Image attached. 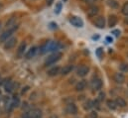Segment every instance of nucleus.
Wrapping results in <instances>:
<instances>
[{"label":"nucleus","mask_w":128,"mask_h":118,"mask_svg":"<svg viewBox=\"0 0 128 118\" xmlns=\"http://www.w3.org/2000/svg\"><path fill=\"white\" fill-rule=\"evenodd\" d=\"M61 44L59 42H56V41H48L46 44H44L41 48H40V52L42 54H45L47 52H58L60 49H61Z\"/></svg>","instance_id":"obj_1"},{"label":"nucleus","mask_w":128,"mask_h":118,"mask_svg":"<svg viewBox=\"0 0 128 118\" xmlns=\"http://www.w3.org/2000/svg\"><path fill=\"white\" fill-rule=\"evenodd\" d=\"M42 117V110L39 108H33L29 111H26L22 114L21 118H41Z\"/></svg>","instance_id":"obj_2"},{"label":"nucleus","mask_w":128,"mask_h":118,"mask_svg":"<svg viewBox=\"0 0 128 118\" xmlns=\"http://www.w3.org/2000/svg\"><path fill=\"white\" fill-rule=\"evenodd\" d=\"M17 29H18V25H16L15 27H13V28H11V29H7V30H5L4 32H2V33L0 34V43H5L8 39H10L11 36H12V34H13Z\"/></svg>","instance_id":"obj_3"},{"label":"nucleus","mask_w":128,"mask_h":118,"mask_svg":"<svg viewBox=\"0 0 128 118\" xmlns=\"http://www.w3.org/2000/svg\"><path fill=\"white\" fill-rule=\"evenodd\" d=\"M62 58V53L60 52H56V53H53L52 55H50L46 60H45V66H51V64H56L58 60H60Z\"/></svg>","instance_id":"obj_4"},{"label":"nucleus","mask_w":128,"mask_h":118,"mask_svg":"<svg viewBox=\"0 0 128 118\" xmlns=\"http://www.w3.org/2000/svg\"><path fill=\"white\" fill-rule=\"evenodd\" d=\"M70 23L72 26L78 27V28H82L84 26V21L80 17H78V16H72L70 18Z\"/></svg>","instance_id":"obj_5"},{"label":"nucleus","mask_w":128,"mask_h":118,"mask_svg":"<svg viewBox=\"0 0 128 118\" xmlns=\"http://www.w3.org/2000/svg\"><path fill=\"white\" fill-rule=\"evenodd\" d=\"M16 42H17V39L14 38V37H11L10 39H8V40L4 43V49H5V50H11L12 48L15 47Z\"/></svg>","instance_id":"obj_6"},{"label":"nucleus","mask_w":128,"mask_h":118,"mask_svg":"<svg viewBox=\"0 0 128 118\" xmlns=\"http://www.w3.org/2000/svg\"><path fill=\"white\" fill-rule=\"evenodd\" d=\"M88 72H90V68H88V66L82 64V66H78V70H76V74H78V76L84 78V76H86L88 74Z\"/></svg>","instance_id":"obj_7"},{"label":"nucleus","mask_w":128,"mask_h":118,"mask_svg":"<svg viewBox=\"0 0 128 118\" xmlns=\"http://www.w3.org/2000/svg\"><path fill=\"white\" fill-rule=\"evenodd\" d=\"M15 88H16V84H15L13 80H11L10 78H9V80L5 82V84H4V89H5L6 92H13Z\"/></svg>","instance_id":"obj_8"},{"label":"nucleus","mask_w":128,"mask_h":118,"mask_svg":"<svg viewBox=\"0 0 128 118\" xmlns=\"http://www.w3.org/2000/svg\"><path fill=\"white\" fill-rule=\"evenodd\" d=\"M94 25L98 29H103L105 27V19L102 16H98L96 17L94 20Z\"/></svg>","instance_id":"obj_9"},{"label":"nucleus","mask_w":128,"mask_h":118,"mask_svg":"<svg viewBox=\"0 0 128 118\" xmlns=\"http://www.w3.org/2000/svg\"><path fill=\"white\" fill-rule=\"evenodd\" d=\"M66 112L68 114H72V115L76 114V113H78V107H76V105L74 104V103L68 104V105L66 106Z\"/></svg>","instance_id":"obj_10"},{"label":"nucleus","mask_w":128,"mask_h":118,"mask_svg":"<svg viewBox=\"0 0 128 118\" xmlns=\"http://www.w3.org/2000/svg\"><path fill=\"white\" fill-rule=\"evenodd\" d=\"M92 88L94 90H99L102 88V80L99 78H96L92 82Z\"/></svg>","instance_id":"obj_11"},{"label":"nucleus","mask_w":128,"mask_h":118,"mask_svg":"<svg viewBox=\"0 0 128 118\" xmlns=\"http://www.w3.org/2000/svg\"><path fill=\"white\" fill-rule=\"evenodd\" d=\"M98 12H99V8H98L97 6H96V5H94V6L90 7V9L88 10V16L90 18L96 17V15L98 14Z\"/></svg>","instance_id":"obj_12"},{"label":"nucleus","mask_w":128,"mask_h":118,"mask_svg":"<svg viewBox=\"0 0 128 118\" xmlns=\"http://www.w3.org/2000/svg\"><path fill=\"white\" fill-rule=\"evenodd\" d=\"M113 80H114V82L116 84H123L125 82V76L123 74H121V72H116V74H114Z\"/></svg>","instance_id":"obj_13"},{"label":"nucleus","mask_w":128,"mask_h":118,"mask_svg":"<svg viewBox=\"0 0 128 118\" xmlns=\"http://www.w3.org/2000/svg\"><path fill=\"white\" fill-rule=\"evenodd\" d=\"M60 72H61V68L59 66H53L52 68H50L48 70V76H56Z\"/></svg>","instance_id":"obj_14"},{"label":"nucleus","mask_w":128,"mask_h":118,"mask_svg":"<svg viewBox=\"0 0 128 118\" xmlns=\"http://www.w3.org/2000/svg\"><path fill=\"white\" fill-rule=\"evenodd\" d=\"M72 70H74V66L72 64H68V66H64L63 68H61L60 74H63V76H66V74H70L72 72Z\"/></svg>","instance_id":"obj_15"},{"label":"nucleus","mask_w":128,"mask_h":118,"mask_svg":"<svg viewBox=\"0 0 128 118\" xmlns=\"http://www.w3.org/2000/svg\"><path fill=\"white\" fill-rule=\"evenodd\" d=\"M37 51H38V48H37V47H32L31 49H29L28 52H27L26 55H25L26 59H32V58H34L35 55L37 54Z\"/></svg>","instance_id":"obj_16"},{"label":"nucleus","mask_w":128,"mask_h":118,"mask_svg":"<svg viewBox=\"0 0 128 118\" xmlns=\"http://www.w3.org/2000/svg\"><path fill=\"white\" fill-rule=\"evenodd\" d=\"M86 80H80L76 84L74 88L76 91H82L84 89H86Z\"/></svg>","instance_id":"obj_17"},{"label":"nucleus","mask_w":128,"mask_h":118,"mask_svg":"<svg viewBox=\"0 0 128 118\" xmlns=\"http://www.w3.org/2000/svg\"><path fill=\"white\" fill-rule=\"evenodd\" d=\"M16 21H17V19H16L15 17L10 18V19L6 22V27H7V29H11V28L15 27L16 25H18V24H16Z\"/></svg>","instance_id":"obj_18"},{"label":"nucleus","mask_w":128,"mask_h":118,"mask_svg":"<svg viewBox=\"0 0 128 118\" xmlns=\"http://www.w3.org/2000/svg\"><path fill=\"white\" fill-rule=\"evenodd\" d=\"M25 50H26V43L25 42H22L18 48V51H17V55L19 57H22L24 56V53H25Z\"/></svg>","instance_id":"obj_19"},{"label":"nucleus","mask_w":128,"mask_h":118,"mask_svg":"<svg viewBox=\"0 0 128 118\" xmlns=\"http://www.w3.org/2000/svg\"><path fill=\"white\" fill-rule=\"evenodd\" d=\"M115 103H116V106H119V107H125L126 105H127V103H126V101L122 98V97H117L115 100Z\"/></svg>","instance_id":"obj_20"},{"label":"nucleus","mask_w":128,"mask_h":118,"mask_svg":"<svg viewBox=\"0 0 128 118\" xmlns=\"http://www.w3.org/2000/svg\"><path fill=\"white\" fill-rule=\"evenodd\" d=\"M117 23V17L114 16V15H111L109 17V20H108V26L111 28V27H114Z\"/></svg>","instance_id":"obj_21"},{"label":"nucleus","mask_w":128,"mask_h":118,"mask_svg":"<svg viewBox=\"0 0 128 118\" xmlns=\"http://www.w3.org/2000/svg\"><path fill=\"white\" fill-rule=\"evenodd\" d=\"M19 104H20V99H19L18 97H14L13 100H12V102H11L10 105H9V106H10V109L15 108V107H18Z\"/></svg>","instance_id":"obj_22"},{"label":"nucleus","mask_w":128,"mask_h":118,"mask_svg":"<svg viewBox=\"0 0 128 118\" xmlns=\"http://www.w3.org/2000/svg\"><path fill=\"white\" fill-rule=\"evenodd\" d=\"M106 104H107V106H108V108L109 109H111V110H114V109H116V103H115V101L114 100H112V99H108L107 101H106Z\"/></svg>","instance_id":"obj_23"},{"label":"nucleus","mask_w":128,"mask_h":118,"mask_svg":"<svg viewBox=\"0 0 128 118\" xmlns=\"http://www.w3.org/2000/svg\"><path fill=\"white\" fill-rule=\"evenodd\" d=\"M92 107H94V102H92V100H88V101H86L84 104V108L86 110H90V109H92Z\"/></svg>","instance_id":"obj_24"},{"label":"nucleus","mask_w":128,"mask_h":118,"mask_svg":"<svg viewBox=\"0 0 128 118\" xmlns=\"http://www.w3.org/2000/svg\"><path fill=\"white\" fill-rule=\"evenodd\" d=\"M107 4H108V6L109 7H111V8H118V2L117 1H115V0H108L107 1Z\"/></svg>","instance_id":"obj_25"},{"label":"nucleus","mask_w":128,"mask_h":118,"mask_svg":"<svg viewBox=\"0 0 128 118\" xmlns=\"http://www.w3.org/2000/svg\"><path fill=\"white\" fill-rule=\"evenodd\" d=\"M121 12L123 15L125 16H128V2H126L123 6H122V9H121Z\"/></svg>","instance_id":"obj_26"},{"label":"nucleus","mask_w":128,"mask_h":118,"mask_svg":"<svg viewBox=\"0 0 128 118\" xmlns=\"http://www.w3.org/2000/svg\"><path fill=\"white\" fill-rule=\"evenodd\" d=\"M61 10H62V3H61V2H59V3H57V5H56L55 13H56V14H59V13L61 12Z\"/></svg>","instance_id":"obj_27"},{"label":"nucleus","mask_w":128,"mask_h":118,"mask_svg":"<svg viewBox=\"0 0 128 118\" xmlns=\"http://www.w3.org/2000/svg\"><path fill=\"white\" fill-rule=\"evenodd\" d=\"M96 56L100 59V58L102 57V55H103V49H102V48H98V49L96 50Z\"/></svg>","instance_id":"obj_28"},{"label":"nucleus","mask_w":128,"mask_h":118,"mask_svg":"<svg viewBox=\"0 0 128 118\" xmlns=\"http://www.w3.org/2000/svg\"><path fill=\"white\" fill-rule=\"evenodd\" d=\"M120 70H121V72H128V64H122L120 66Z\"/></svg>","instance_id":"obj_29"},{"label":"nucleus","mask_w":128,"mask_h":118,"mask_svg":"<svg viewBox=\"0 0 128 118\" xmlns=\"http://www.w3.org/2000/svg\"><path fill=\"white\" fill-rule=\"evenodd\" d=\"M88 118H97V112L96 111H92L88 114Z\"/></svg>","instance_id":"obj_30"},{"label":"nucleus","mask_w":128,"mask_h":118,"mask_svg":"<svg viewBox=\"0 0 128 118\" xmlns=\"http://www.w3.org/2000/svg\"><path fill=\"white\" fill-rule=\"evenodd\" d=\"M104 97H105L104 92H100V93H99V95H98V100H99V101H101V100H103V99H104Z\"/></svg>","instance_id":"obj_31"},{"label":"nucleus","mask_w":128,"mask_h":118,"mask_svg":"<svg viewBox=\"0 0 128 118\" xmlns=\"http://www.w3.org/2000/svg\"><path fill=\"white\" fill-rule=\"evenodd\" d=\"M112 34H114L116 37H118V36H120V31L119 30H114V31H112Z\"/></svg>","instance_id":"obj_32"},{"label":"nucleus","mask_w":128,"mask_h":118,"mask_svg":"<svg viewBox=\"0 0 128 118\" xmlns=\"http://www.w3.org/2000/svg\"><path fill=\"white\" fill-rule=\"evenodd\" d=\"M28 89H29V86H25V88H24L22 89V92H21V93H22V94H24V93H26V92H27V90H28Z\"/></svg>","instance_id":"obj_33"},{"label":"nucleus","mask_w":128,"mask_h":118,"mask_svg":"<svg viewBox=\"0 0 128 118\" xmlns=\"http://www.w3.org/2000/svg\"><path fill=\"white\" fill-rule=\"evenodd\" d=\"M50 26H51V28H53V29L57 28V24H55V23H51V24H50Z\"/></svg>","instance_id":"obj_34"},{"label":"nucleus","mask_w":128,"mask_h":118,"mask_svg":"<svg viewBox=\"0 0 128 118\" xmlns=\"http://www.w3.org/2000/svg\"><path fill=\"white\" fill-rule=\"evenodd\" d=\"M106 41H108V43H111V42H112V38H110V37H106Z\"/></svg>","instance_id":"obj_35"},{"label":"nucleus","mask_w":128,"mask_h":118,"mask_svg":"<svg viewBox=\"0 0 128 118\" xmlns=\"http://www.w3.org/2000/svg\"><path fill=\"white\" fill-rule=\"evenodd\" d=\"M53 1H54V0H47V4H48V5L50 6V5H51V4L53 3Z\"/></svg>","instance_id":"obj_36"},{"label":"nucleus","mask_w":128,"mask_h":118,"mask_svg":"<svg viewBox=\"0 0 128 118\" xmlns=\"http://www.w3.org/2000/svg\"><path fill=\"white\" fill-rule=\"evenodd\" d=\"M124 23L128 25V17H126V18H125V20H124Z\"/></svg>","instance_id":"obj_37"},{"label":"nucleus","mask_w":128,"mask_h":118,"mask_svg":"<svg viewBox=\"0 0 128 118\" xmlns=\"http://www.w3.org/2000/svg\"><path fill=\"white\" fill-rule=\"evenodd\" d=\"M50 118H58V116H57V115H52Z\"/></svg>","instance_id":"obj_38"},{"label":"nucleus","mask_w":128,"mask_h":118,"mask_svg":"<svg viewBox=\"0 0 128 118\" xmlns=\"http://www.w3.org/2000/svg\"><path fill=\"white\" fill-rule=\"evenodd\" d=\"M82 2H86V3H88V2H90V0H82Z\"/></svg>","instance_id":"obj_39"},{"label":"nucleus","mask_w":128,"mask_h":118,"mask_svg":"<svg viewBox=\"0 0 128 118\" xmlns=\"http://www.w3.org/2000/svg\"><path fill=\"white\" fill-rule=\"evenodd\" d=\"M2 7H3V5H2V4H1V3H0V10H1V9H2Z\"/></svg>","instance_id":"obj_40"},{"label":"nucleus","mask_w":128,"mask_h":118,"mask_svg":"<svg viewBox=\"0 0 128 118\" xmlns=\"http://www.w3.org/2000/svg\"><path fill=\"white\" fill-rule=\"evenodd\" d=\"M0 29H1V23H0Z\"/></svg>","instance_id":"obj_41"},{"label":"nucleus","mask_w":128,"mask_h":118,"mask_svg":"<svg viewBox=\"0 0 128 118\" xmlns=\"http://www.w3.org/2000/svg\"><path fill=\"white\" fill-rule=\"evenodd\" d=\"M0 95H1V91H0Z\"/></svg>","instance_id":"obj_42"},{"label":"nucleus","mask_w":128,"mask_h":118,"mask_svg":"<svg viewBox=\"0 0 128 118\" xmlns=\"http://www.w3.org/2000/svg\"><path fill=\"white\" fill-rule=\"evenodd\" d=\"M0 80H1V78H0Z\"/></svg>","instance_id":"obj_43"},{"label":"nucleus","mask_w":128,"mask_h":118,"mask_svg":"<svg viewBox=\"0 0 128 118\" xmlns=\"http://www.w3.org/2000/svg\"><path fill=\"white\" fill-rule=\"evenodd\" d=\"M64 1H66V0H64Z\"/></svg>","instance_id":"obj_44"}]
</instances>
